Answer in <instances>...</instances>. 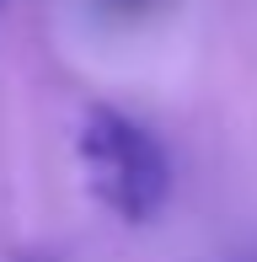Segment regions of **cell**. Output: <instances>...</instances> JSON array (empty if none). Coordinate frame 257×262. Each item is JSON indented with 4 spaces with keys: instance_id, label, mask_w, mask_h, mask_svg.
Returning <instances> with one entry per match:
<instances>
[{
    "instance_id": "6da1fadb",
    "label": "cell",
    "mask_w": 257,
    "mask_h": 262,
    "mask_svg": "<svg viewBox=\"0 0 257 262\" xmlns=\"http://www.w3.org/2000/svg\"><path fill=\"white\" fill-rule=\"evenodd\" d=\"M75 161L91 198L123 225H145L172 198V156L139 118L91 102L75 123Z\"/></svg>"
},
{
    "instance_id": "7a4b0ae2",
    "label": "cell",
    "mask_w": 257,
    "mask_h": 262,
    "mask_svg": "<svg viewBox=\"0 0 257 262\" xmlns=\"http://www.w3.org/2000/svg\"><path fill=\"white\" fill-rule=\"evenodd\" d=\"M0 6H6V0H0Z\"/></svg>"
}]
</instances>
